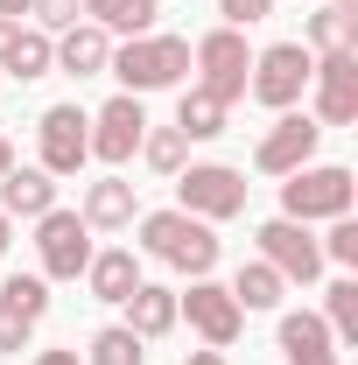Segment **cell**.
Masks as SVG:
<instances>
[{"instance_id": "25", "label": "cell", "mask_w": 358, "mask_h": 365, "mask_svg": "<svg viewBox=\"0 0 358 365\" xmlns=\"http://www.w3.org/2000/svg\"><path fill=\"white\" fill-rule=\"evenodd\" d=\"M281 288H288V281H281L267 260H246L239 281H232V302H239V309H281Z\"/></svg>"}, {"instance_id": "11", "label": "cell", "mask_w": 358, "mask_h": 365, "mask_svg": "<svg viewBox=\"0 0 358 365\" xmlns=\"http://www.w3.org/2000/svg\"><path fill=\"white\" fill-rule=\"evenodd\" d=\"M253 239H260V260H267L281 281H302V288H310L316 274H323V246H316L310 225H295V218H267Z\"/></svg>"}, {"instance_id": "4", "label": "cell", "mask_w": 358, "mask_h": 365, "mask_svg": "<svg viewBox=\"0 0 358 365\" xmlns=\"http://www.w3.org/2000/svg\"><path fill=\"white\" fill-rule=\"evenodd\" d=\"M176 197H183L176 211L204 218V225H225V218L246 211V176L232 162H190V169H176Z\"/></svg>"}, {"instance_id": "26", "label": "cell", "mask_w": 358, "mask_h": 365, "mask_svg": "<svg viewBox=\"0 0 358 365\" xmlns=\"http://www.w3.org/2000/svg\"><path fill=\"white\" fill-rule=\"evenodd\" d=\"M140 359H148V344H140L127 323H106V330H91L85 365H140Z\"/></svg>"}, {"instance_id": "23", "label": "cell", "mask_w": 358, "mask_h": 365, "mask_svg": "<svg viewBox=\"0 0 358 365\" xmlns=\"http://www.w3.org/2000/svg\"><path fill=\"white\" fill-rule=\"evenodd\" d=\"M225 120H232V106L225 98H211V91H183V106H176V134L183 140H218L225 134Z\"/></svg>"}, {"instance_id": "38", "label": "cell", "mask_w": 358, "mask_h": 365, "mask_svg": "<svg viewBox=\"0 0 358 365\" xmlns=\"http://www.w3.org/2000/svg\"><path fill=\"white\" fill-rule=\"evenodd\" d=\"M330 7H344V14H358V0H330Z\"/></svg>"}, {"instance_id": "5", "label": "cell", "mask_w": 358, "mask_h": 365, "mask_svg": "<svg viewBox=\"0 0 358 365\" xmlns=\"http://www.w3.org/2000/svg\"><path fill=\"white\" fill-rule=\"evenodd\" d=\"M190 71H197V91H211L225 106L246 98V71H253V49H246V29H211L204 43L190 49Z\"/></svg>"}, {"instance_id": "1", "label": "cell", "mask_w": 358, "mask_h": 365, "mask_svg": "<svg viewBox=\"0 0 358 365\" xmlns=\"http://www.w3.org/2000/svg\"><path fill=\"white\" fill-rule=\"evenodd\" d=\"M140 253L162 260V267H176V274H190V281H204L218 267V232L204 218H190V211H148L140 218Z\"/></svg>"}, {"instance_id": "2", "label": "cell", "mask_w": 358, "mask_h": 365, "mask_svg": "<svg viewBox=\"0 0 358 365\" xmlns=\"http://www.w3.org/2000/svg\"><path fill=\"white\" fill-rule=\"evenodd\" d=\"M352 197H358V176L344 162H302L295 176L281 182V218H295V225L352 218Z\"/></svg>"}, {"instance_id": "30", "label": "cell", "mask_w": 358, "mask_h": 365, "mask_svg": "<svg viewBox=\"0 0 358 365\" xmlns=\"http://www.w3.org/2000/svg\"><path fill=\"white\" fill-rule=\"evenodd\" d=\"M316 246H323V260H337V267H358V225H352V218H330V232H323Z\"/></svg>"}, {"instance_id": "35", "label": "cell", "mask_w": 358, "mask_h": 365, "mask_svg": "<svg viewBox=\"0 0 358 365\" xmlns=\"http://www.w3.org/2000/svg\"><path fill=\"white\" fill-rule=\"evenodd\" d=\"M7 169H14V140L0 134V176H7Z\"/></svg>"}, {"instance_id": "34", "label": "cell", "mask_w": 358, "mask_h": 365, "mask_svg": "<svg viewBox=\"0 0 358 365\" xmlns=\"http://www.w3.org/2000/svg\"><path fill=\"white\" fill-rule=\"evenodd\" d=\"M0 14H7V21H21V14H29V0H0Z\"/></svg>"}, {"instance_id": "6", "label": "cell", "mask_w": 358, "mask_h": 365, "mask_svg": "<svg viewBox=\"0 0 358 365\" xmlns=\"http://www.w3.org/2000/svg\"><path fill=\"white\" fill-rule=\"evenodd\" d=\"M310 71H316V56L302 43H267L253 56V71H246V91H253L267 113H295V98L310 91Z\"/></svg>"}, {"instance_id": "14", "label": "cell", "mask_w": 358, "mask_h": 365, "mask_svg": "<svg viewBox=\"0 0 358 365\" xmlns=\"http://www.w3.org/2000/svg\"><path fill=\"white\" fill-rule=\"evenodd\" d=\"M43 309H49V281L43 274H14V281L0 288V351H21V344L36 337Z\"/></svg>"}, {"instance_id": "37", "label": "cell", "mask_w": 358, "mask_h": 365, "mask_svg": "<svg viewBox=\"0 0 358 365\" xmlns=\"http://www.w3.org/2000/svg\"><path fill=\"white\" fill-rule=\"evenodd\" d=\"M14 29H21V21H7V14H0V49L14 43Z\"/></svg>"}, {"instance_id": "7", "label": "cell", "mask_w": 358, "mask_h": 365, "mask_svg": "<svg viewBox=\"0 0 358 365\" xmlns=\"http://www.w3.org/2000/svg\"><path fill=\"white\" fill-rule=\"evenodd\" d=\"M91 225L78 211H43L36 218V260H43V281H78L91 267Z\"/></svg>"}, {"instance_id": "28", "label": "cell", "mask_w": 358, "mask_h": 365, "mask_svg": "<svg viewBox=\"0 0 358 365\" xmlns=\"http://www.w3.org/2000/svg\"><path fill=\"white\" fill-rule=\"evenodd\" d=\"M183 155H190V140H183L176 127H148V134H140V162H148L155 176H176Z\"/></svg>"}, {"instance_id": "10", "label": "cell", "mask_w": 358, "mask_h": 365, "mask_svg": "<svg viewBox=\"0 0 358 365\" xmlns=\"http://www.w3.org/2000/svg\"><path fill=\"white\" fill-rule=\"evenodd\" d=\"M176 317H190V330H197L211 351L239 344V330H246V309L232 302V288H218L211 274H204V281H190V295H176Z\"/></svg>"}, {"instance_id": "18", "label": "cell", "mask_w": 358, "mask_h": 365, "mask_svg": "<svg viewBox=\"0 0 358 365\" xmlns=\"http://www.w3.org/2000/svg\"><path fill=\"white\" fill-rule=\"evenodd\" d=\"M120 309H127V330H134L140 344H155V337H169V330H176V288H155V281H140L134 295H127V302H120Z\"/></svg>"}, {"instance_id": "24", "label": "cell", "mask_w": 358, "mask_h": 365, "mask_svg": "<svg viewBox=\"0 0 358 365\" xmlns=\"http://www.w3.org/2000/svg\"><path fill=\"white\" fill-rule=\"evenodd\" d=\"M302 49H310V56H323V49H358V14H344V7H316Z\"/></svg>"}, {"instance_id": "9", "label": "cell", "mask_w": 358, "mask_h": 365, "mask_svg": "<svg viewBox=\"0 0 358 365\" xmlns=\"http://www.w3.org/2000/svg\"><path fill=\"white\" fill-rule=\"evenodd\" d=\"M316 91V127H352L358 120V49H323L310 71Z\"/></svg>"}, {"instance_id": "13", "label": "cell", "mask_w": 358, "mask_h": 365, "mask_svg": "<svg viewBox=\"0 0 358 365\" xmlns=\"http://www.w3.org/2000/svg\"><path fill=\"white\" fill-rule=\"evenodd\" d=\"M316 140H323V127H316L310 113H281L267 134H260V148H253V169L260 176H295L316 155Z\"/></svg>"}, {"instance_id": "20", "label": "cell", "mask_w": 358, "mask_h": 365, "mask_svg": "<svg viewBox=\"0 0 358 365\" xmlns=\"http://www.w3.org/2000/svg\"><path fill=\"white\" fill-rule=\"evenodd\" d=\"M85 281H91V295H98V302H127V295L140 288V260H134V246H106V253H91Z\"/></svg>"}, {"instance_id": "3", "label": "cell", "mask_w": 358, "mask_h": 365, "mask_svg": "<svg viewBox=\"0 0 358 365\" xmlns=\"http://www.w3.org/2000/svg\"><path fill=\"white\" fill-rule=\"evenodd\" d=\"M120 85L134 91H169L190 78V43L183 36H127V43H113V63H106Z\"/></svg>"}, {"instance_id": "36", "label": "cell", "mask_w": 358, "mask_h": 365, "mask_svg": "<svg viewBox=\"0 0 358 365\" xmlns=\"http://www.w3.org/2000/svg\"><path fill=\"white\" fill-rule=\"evenodd\" d=\"M7 246H14V218L0 211V253H7Z\"/></svg>"}, {"instance_id": "17", "label": "cell", "mask_w": 358, "mask_h": 365, "mask_svg": "<svg viewBox=\"0 0 358 365\" xmlns=\"http://www.w3.org/2000/svg\"><path fill=\"white\" fill-rule=\"evenodd\" d=\"M91 232H127L134 225V182L127 176H98L85 182V211H78Z\"/></svg>"}, {"instance_id": "8", "label": "cell", "mask_w": 358, "mask_h": 365, "mask_svg": "<svg viewBox=\"0 0 358 365\" xmlns=\"http://www.w3.org/2000/svg\"><path fill=\"white\" fill-rule=\"evenodd\" d=\"M36 148H43L36 169H49V176H78V169L91 162V113H78V106H43Z\"/></svg>"}, {"instance_id": "31", "label": "cell", "mask_w": 358, "mask_h": 365, "mask_svg": "<svg viewBox=\"0 0 358 365\" xmlns=\"http://www.w3.org/2000/svg\"><path fill=\"white\" fill-rule=\"evenodd\" d=\"M218 14H225V29H253V21L274 14V0H218Z\"/></svg>"}, {"instance_id": "19", "label": "cell", "mask_w": 358, "mask_h": 365, "mask_svg": "<svg viewBox=\"0 0 358 365\" xmlns=\"http://www.w3.org/2000/svg\"><path fill=\"white\" fill-rule=\"evenodd\" d=\"M0 211L7 218H43V211H56V176L49 169H7L0 176Z\"/></svg>"}, {"instance_id": "12", "label": "cell", "mask_w": 358, "mask_h": 365, "mask_svg": "<svg viewBox=\"0 0 358 365\" xmlns=\"http://www.w3.org/2000/svg\"><path fill=\"white\" fill-rule=\"evenodd\" d=\"M140 134H148V113H140L134 91H120V98H106L98 113H91V162H134L140 155Z\"/></svg>"}, {"instance_id": "15", "label": "cell", "mask_w": 358, "mask_h": 365, "mask_svg": "<svg viewBox=\"0 0 358 365\" xmlns=\"http://www.w3.org/2000/svg\"><path fill=\"white\" fill-rule=\"evenodd\" d=\"M274 344H281V359H288V365H337V351H344L316 309H288L281 330H274Z\"/></svg>"}, {"instance_id": "33", "label": "cell", "mask_w": 358, "mask_h": 365, "mask_svg": "<svg viewBox=\"0 0 358 365\" xmlns=\"http://www.w3.org/2000/svg\"><path fill=\"white\" fill-rule=\"evenodd\" d=\"M183 365H225V351H190Z\"/></svg>"}, {"instance_id": "27", "label": "cell", "mask_w": 358, "mask_h": 365, "mask_svg": "<svg viewBox=\"0 0 358 365\" xmlns=\"http://www.w3.org/2000/svg\"><path fill=\"white\" fill-rule=\"evenodd\" d=\"M323 295H330V302H323V323H330V337H337V344H358V281L344 274V281H330Z\"/></svg>"}, {"instance_id": "21", "label": "cell", "mask_w": 358, "mask_h": 365, "mask_svg": "<svg viewBox=\"0 0 358 365\" xmlns=\"http://www.w3.org/2000/svg\"><path fill=\"white\" fill-rule=\"evenodd\" d=\"M0 71L21 78V85L49 78V71H56V36H43V29H14V43L0 49Z\"/></svg>"}, {"instance_id": "29", "label": "cell", "mask_w": 358, "mask_h": 365, "mask_svg": "<svg viewBox=\"0 0 358 365\" xmlns=\"http://www.w3.org/2000/svg\"><path fill=\"white\" fill-rule=\"evenodd\" d=\"M29 14H36L43 36H63L71 21H85V0H29Z\"/></svg>"}, {"instance_id": "16", "label": "cell", "mask_w": 358, "mask_h": 365, "mask_svg": "<svg viewBox=\"0 0 358 365\" xmlns=\"http://www.w3.org/2000/svg\"><path fill=\"white\" fill-rule=\"evenodd\" d=\"M106 63H113V36H106L98 21H71V29L56 36V71H71V78H106Z\"/></svg>"}, {"instance_id": "22", "label": "cell", "mask_w": 358, "mask_h": 365, "mask_svg": "<svg viewBox=\"0 0 358 365\" xmlns=\"http://www.w3.org/2000/svg\"><path fill=\"white\" fill-rule=\"evenodd\" d=\"M155 0H85V21H98L106 36H155Z\"/></svg>"}, {"instance_id": "32", "label": "cell", "mask_w": 358, "mask_h": 365, "mask_svg": "<svg viewBox=\"0 0 358 365\" xmlns=\"http://www.w3.org/2000/svg\"><path fill=\"white\" fill-rule=\"evenodd\" d=\"M36 365H85L78 351H36Z\"/></svg>"}]
</instances>
